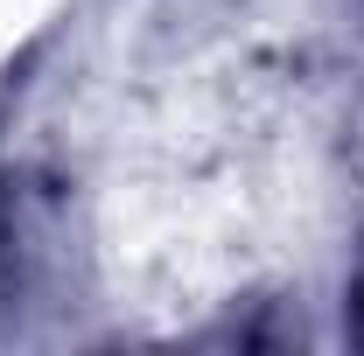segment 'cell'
<instances>
[{
  "instance_id": "cell-1",
  "label": "cell",
  "mask_w": 364,
  "mask_h": 356,
  "mask_svg": "<svg viewBox=\"0 0 364 356\" xmlns=\"http://www.w3.org/2000/svg\"><path fill=\"white\" fill-rule=\"evenodd\" d=\"M350 314H358V335H364V259H358V279H350Z\"/></svg>"
}]
</instances>
